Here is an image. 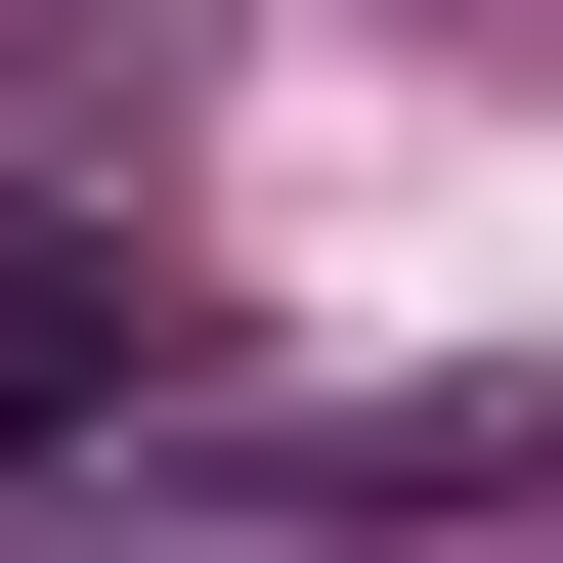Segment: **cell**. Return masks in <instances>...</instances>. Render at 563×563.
Wrapping results in <instances>:
<instances>
[{"label": "cell", "mask_w": 563, "mask_h": 563, "mask_svg": "<svg viewBox=\"0 0 563 563\" xmlns=\"http://www.w3.org/2000/svg\"><path fill=\"white\" fill-rule=\"evenodd\" d=\"M0 433H174V261L0 174Z\"/></svg>", "instance_id": "6da1fadb"}]
</instances>
